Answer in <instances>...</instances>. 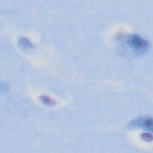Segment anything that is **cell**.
<instances>
[{
  "label": "cell",
  "mask_w": 153,
  "mask_h": 153,
  "mask_svg": "<svg viewBox=\"0 0 153 153\" xmlns=\"http://www.w3.org/2000/svg\"><path fill=\"white\" fill-rule=\"evenodd\" d=\"M20 44L23 47H31L33 46V44L26 38H22L20 40Z\"/></svg>",
  "instance_id": "4"
},
{
  "label": "cell",
  "mask_w": 153,
  "mask_h": 153,
  "mask_svg": "<svg viewBox=\"0 0 153 153\" xmlns=\"http://www.w3.org/2000/svg\"><path fill=\"white\" fill-rule=\"evenodd\" d=\"M40 99H41V101L43 102L46 104L47 105H49V106H52V105H55V102L51 99L50 98L48 97V96H41L40 97Z\"/></svg>",
  "instance_id": "3"
},
{
  "label": "cell",
  "mask_w": 153,
  "mask_h": 153,
  "mask_svg": "<svg viewBox=\"0 0 153 153\" xmlns=\"http://www.w3.org/2000/svg\"><path fill=\"white\" fill-rule=\"evenodd\" d=\"M142 138L144 140V141L149 142V141H152V135H151V134L147 133H142Z\"/></svg>",
  "instance_id": "5"
},
{
  "label": "cell",
  "mask_w": 153,
  "mask_h": 153,
  "mask_svg": "<svg viewBox=\"0 0 153 153\" xmlns=\"http://www.w3.org/2000/svg\"><path fill=\"white\" fill-rule=\"evenodd\" d=\"M127 43L134 53L138 55L147 52L150 49L149 43L138 35H132L127 38Z\"/></svg>",
  "instance_id": "1"
},
{
  "label": "cell",
  "mask_w": 153,
  "mask_h": 153,
  "mask_svg": "<svg viewBox=\"0 0 153 153\" xmlns=\"http://www.w3.org/2000/svg\"><path fill=\"white\" fill-rule=\"evenodd\" d=\"M134 126H138L139 127H142L143 128H145L146 129L150 130L152 129V118L146 117L144 118H141L135 121V122L133 123Z\"/></svg>",
  "instance_id": "2"
}]
</instances>
